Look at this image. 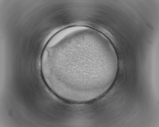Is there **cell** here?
I'll return each instance as SVG.
<instances>
[{
	"label": "cell",
	"mask_w": 159,
	"mask_h": 127,
	"mask_svg": "<svg viewBox=\"0 0 159 127\" xmlns=\"http://www.w3.org/2000/svg\"><path fill=\"white\" fill-rule=\"evenodd\" d=\"M91 41H77L62 48L55 62L57 76L65 85L85 90L101 84L110 76L118 62L111 55L94 54Z\"/></svg>",
	"instance_id": "1"
}]
</instances>
